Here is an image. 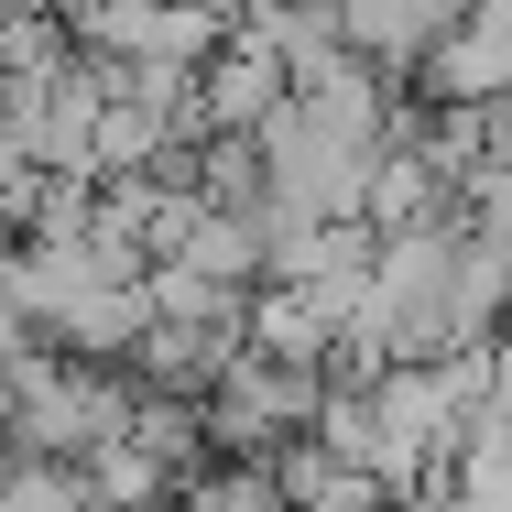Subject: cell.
Returning a JSON list of instances; mask_svg holds the SVG:
<instances>
[{"label": "cell", "instance_id": "obj_3", "mask_svg": "<svg viewBox=\"0 0 512 512\" xmlns=\"http://www.w3.org/2000/svg\"><path fill=\"white\" fill-rule=\"evenodd\" d=\"M458 22H469V0H338V44H360L393 77H414Z\"/></svg>", "mask_w": 512, "mask_h": 512}, {"label": "cell", "instance_id": "obj_2", "mask_svg": "<svg viewBox=\"0 0 512 512\" xmlns=\"http://www.w3.org/2000/svg\"><path fill=\"white\" fill-rule=\"evenodd\" d=\"M295 77H284V55L262 44V33H218L207 44V66H197V131H262L273 120V99H284Z\"/></svg>", "mask_w": 512, "mask_h": 512}, {"label": "cell", "instance_id": "obj_1", "mask_svg": "<svg viewBox=\"0 0 512 512\" xmlns=\"http://www.w3.org/2000/svg\"><path fill=\"white\" fill-rule=\"evenodd\" d=\"M197 414H207V447H262V458H273V447L316 436V414H327V371L262 349V338H240V360L197 393Z\"/></svg>", "mask_w": 512, "mask_h": 512}]
</instances>
